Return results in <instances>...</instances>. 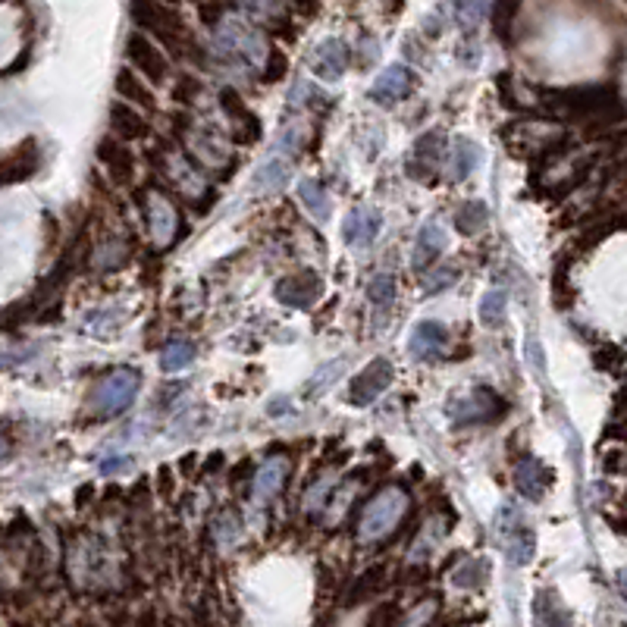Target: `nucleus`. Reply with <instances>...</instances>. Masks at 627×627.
Listing matches in <instances>:
<instances>
[{
    "label": "nucleus",
    "instance_id": "nucleus-1",
    "mask_svg": "<svg viewBox=\"0 0 627 627\" xmlns=\"http://www.w3.org/2000/svg\"><path fill=\"white\" fill-rule=\"evenodd\" d=\"M138 389H142V376H138L135 371L110 373L107 380L101 383L97 395H95L97 414H101V418H116V414H123L125 408L135 401Z\"/></svg>",
    "mask_w": 627,
    "mask_h": 627
},
{
    "label": "nucleus",
    "instance_id": "nucleus-2",
    "mask_svg": "<svg viewBox=\"0 0 627 627\" xmlns=\"http://www.w3.org/2000/svg\"><path fill=\"white\" fill-rule=\"evenodd\" d=\"M389 383H392V364H389L386 358H373L371 364L352 380V386H348V401L358 408L371 405L376 395L386 392Z\"/></svg>",
    "mask_w": 627,
    "mask_h": 627
},
{
    "label": "nucleus",
    "instance_id": "nucleus-3",
    "mask_svg": "<svg viewBox=\"0 0 627 627\" xmlns=\"http://www.w3.org/2000/svg\"><path fill=\"white\" fill-rule=\"evenodd\" d=\"M401 508H405V499H401L399 490H383L364 512V521H361V537L371 539V537H380L386 533L389 527L399 521Z\"/></svg>",
    "mask_w": 627,
    "mask_h": 627
},
{
    "label": "nucleus",
    "instance_id": "nucleus-4",
    "mask_svg": "<svg viewBox=\"0 0 627 627\" xmlns=\"http://www.w3.org/2000/svg\"><path fill=\"white\" fill-rule=\"evenodd\" d=\"M125 54H129V60L135 69H142L144 76H151V82H163V78H167V72H170L167 57H163V51L157 48V44H151L142 32H132L129 35V41H125Z\"/></svg>",
    "mask_w": 627,
    "mask_h": 627
},
{
    "label": "nucleus",
    "instance_id": "nucleus-5",
    "mask_svg": "<svg viewBox=\"0 0 627 627\" xmlns=\"http://www.w3.org/2000/svg\"><path fill=\"white\" fill-rule=\"evenodd\" d=\"M411 88H414V72L401 63H392L376 76V82L371 85V97L376 104H383V107H392Z\"/></svg>",
    "mask_w": 627,
    "mask_h": 627
},
{
    "label": "nucleus",
    "instance_id": "nucleus-6",
    "mask_svg": "<svg viewBox=\"0 0 627 627\" xmlns=\"http://www.w3.org/2000/svg\"><path fill=\"white\" fill-rule=\"evenodd\" d=\"M320 295V276L314 270H301V273H292L276 286V299L289 308H311Z\"/></svg>",
    "mask_w": 627,
    "mask_h": 627
},
{
    "label": "nucleus",
    "instance_id": "nucleus-7",
    "mask_svg": "<svg viewBox=\"0 0 627 627\" xmlns=\"http://www.w3.org/2000/svg\"><path fill=\"white\" fill-rule=\"evenodd\" d=\"M499 537L502 543H505V556L512 565H527L533 558V530L530 524H524V521L514 514V524H505V521H499Z\"/></svg>",
    "mask_w": 627,
    "mask_h": 627
},
{
    "label": "nucleus",
    "instance_id": "nucleus-8",
    "mask_svg": "<svg viewBox=\"0 0 627 627\" xmlns=\"http://www.w3.org/2000/svg\"><path fill=\"white\" fill-rule=\"evenodd\" d=\"M446 342H448L446 327L437 320H424L414 327L411 339H408V352L418 361H427V358H437L442 348H446Z\"/></svg>",
    "mask_w": 627,
    "mask_h": 627
},
{
    "label": "nucleus",
    "instance_id": "nucleus-9",
    "mask_svg": "<svg viewBox=\"0 0 627 627\" xmlns=\"http://www.w3.org/2000/svg\"><path fill=\"white\" fill-rule=\"evenodd\" d=\"M38 163H41V151H38L35 138H29L16 151H10V157L4 161V186H13V182H23L29 176H35Z\"/></svg>",
    "mask_w": 627,
    "mask_h": 627
},
{
    "label": "nucleus",
    "instance_id": "nucleus-10",
    "mask_svg": "<svg viewBox=\"0 0 627 627\" xmlns=\"http://www.w3.org/2000/svg\"><path fill=\"white\" fill-rule=\"evenodd\" d=\"M442 248H446V233H442L439 223H424L418 233V239H414V254H411V267L414 270H430L433 263H437V257L442 254Z\"/></svg>",
    "mask_w": 627,
    "mask_h": 627
},
{
    "label": "nucleus",
    "instance_id": "nucleus-11",
    "mask_svg": "<svg viewBox=\"0 0 627 627\" xmlns=\"http://www.w3.org/2000/svg\"><path fill=\"white\" fill-rule=\"evenodd\" d=\"M311 66L320 78H339L348 66L346 41H339V38H327V41H320L314 51V57H311Z\"/></svg>",
    "mask_w": 627,
    "mask_h": 627
},
{
    "label": "nucleus",
    "instance_id": "nucleus-12",
    "mask_svg": "<svg viewBox=\"0 0 627 627\" xmlns=\"http://www.w3.org/2000/svg\"><path fill=\"white\" fill-rule=\"evenodd\" d=\"M380 214L371 207H355L352 214L346 217V226H342V235H346L348 245L355 248H364L371 245V242L376 239V233H380Z\"/></svg>",
    "mask_w": 627,
    "mask_h": 627
},
{
    "label": "nucleus",
    "instance_id": "nucleus-13",
    "mask_svg": "<svg viewBox=\"0 0 627 627\" xmlns=\"http://www.w3.org/2000/svg\"><path fill=\"white\" fill-rule=\"evenodd\" d=\"M552 471L549 467H543L537 458H527L518 465V474H514V484H518V493L527 499H543L546 490L552 486Z\"/></svg>",
    "mask_w": 627,
    "mask_h": 627
},
{
    "label": "nucleus",
    "instance_id": "nucleus-14",
    "mask_svg": "<svg viewBox=\"0 0 627 627\" xmlns=\"http://www.w3.org/2000/svg\"><path fill=\"white\" fill-rule=\"evenodd\" d=\"M97 161L107 167L114 182L132 180V154L125 151V144L116 142V138H101V142H97Z\"/></svg>",
    "mask_w": 627,
    "mask_h": 627
},
{
    "label": "nucleus",
    "instance_id": "nucleus-15",
    "mask_svg": "<svg viewBox=\"0 0 627 627\" xmlns=\"http://www.w3.org/2000/svg\"><path fill=\"white\" fill-rule=\"evenodd\" d=\"M110 125H114V132L116 135H123L125 142L148 138V120H144L135 107H129L125 101H116L114 107H110Z\"/></svg>",
    "mask_w": 627,
    "mask_h": 627
},
{
    "label": "nucleus",
    "instance_id": "nucleus-16",
    "mask_svg": "<svg viewBox=\"0 0 627 627\" xmlns=\"http://www.w3.org/2000/svg\"><path fill=\"white\" fill-rule=\"evenodd\" d=\"M386 586V565H371L367 571H361L358 577H355V584H352V590H348V596H346V603L342 605H348V609H355V605H361V603H367V599H373L376 593Z\"/></svg>",
    "mask_w": 627,
    "mask_h": 627
},
{
    "label": "nucleus",
    "instance_id": "nucleus-17",
    "mask_svg": "<svg viewBox=\"0 0 627 627\" xmlns=\"http://www.w3.org/2000/svg\"><path fill=\"white\" fill-rule=\"evenodd\" d=\"M220 107L226 110V116H233L235 123L245 125V142H254V138L261 135V120H257V116L245 107V101H242L235 88H223L220 91Z\"/></svg>",
    "mask_w": 627,
    "mask_h": 627
},
{
    "label": "nucleus",
    "instance_id": "nucleus-18",
    "mask_svg": "<svg viewBox=\"0 0 627 627\" xmlns=\"http://www.w3.org/2000/svg\"><path fill=\"white\" fill-rule=\"evenodd\" d=\"M480 163V148L471 142V138L458 135L452 142V180H467V176L477 170Z\"/></svg>",
    "mask_w": 627,
    "mask_h": 627
},
{
    "label": "nucleus",
    "instance_id": "nucleus-19",
    "mask_svg": "<svg viewBox=\"0 0 627 627\" xmlns=\"http://www.w3.org/2000/svg\"><path fill=\"white\" fill-rule=\"evenodd\" d=\"M490 220V207L484 201H465L458 210H455V226H458L461 235H474L486 226Z\"/></svg>",
    "mask_w": 627,
    "mask_h": 627
},
{
    "label": "nucleus",
    "instance_id": "nucleus-20",
    "mask_svg": "<svg viewBox=\"0 0 627 627\" xmlns=\"http://www.w3.org/2000/svg\"><path fill=\"white\" fill-rule=\"evenodd\" d=\"M116 91H120V97H125V101L138 104V107L154 110V95H151V88L135 76V72L123 69L120 76H116Z\"/></svg>",
    "mask_w": 627,
    "mask_h": 627
},
{
    "label": "nucleus",
    "instance_id": "nucleus-21",
    "mask_svg": "<svg viewBox=\"0 0 627 627\" xmlns=\"http://www.w3.org/2000/svg\"><path fill=\"white\" fill-rule=\"evenodd\" d=\"M195 358H198L195 342L176 339V342H170V346L161 352V367H163L167 373H176V371H186V367H189Z\"/></svg>",
    "mask_w": 627,
    "mask_h": 627
},
{
    "label": "nucleus",
    "instance_id": "nucleus-22",
    "mask_svg": "<svg viewBox=\"0 0 627 627\" xmlns=\"http://www.w3.org/2000/svg\"><path fill=\"white\" fill-rule=\"evenodd\" d=\"M533 618H537V627H567V612L558 605V599L552 593H539L537 605H533Z\"/></svg>",
    "mask_w": 627,
    "mask_h": 627
},
{
    "label": "nucleus",
    "instance_id": "nucleus-23",
    "mask_svg": "<svg viewBox=\"0 0 627 627\" xmlns=\"http://www.w3.org/2000/svg\"><path fill=\"white\" fill-rule=\"evenodd\" d=\"M299 198H301V204H305V207L317 217V220H327V217H329L327 189H323L317 180H301L299 182Z\"/></svg>",
    "mask_w": 627,
    "mask_h": 627
},
{
    "label": "nucleus",
    "instance_id": "nucleus-24",
    "mask_svg": "<svg viewBox=\"0 0 627 627\" xmlns=\"http://www.w3.org/2000/svg\"><path fill=\"white\" fill-rule=\"evenodd\" d=\"M148 220H151V226H154V233L157 235H163V233H170V229L176 226V210H173V204L167 201L163 195H151L148 198Z\"/></svg>",
    "mask_w": 627,
    "mask_h": 627
},
{
    "label": "nucleus",
    "instance_id": "nucleus-25",
    "mask_svg": "<svg viewBox=\"0 0 627 627\" xmlns=\"http://www.w3.org/2000/svg\"><path fill=\"white\" fill-rule=\"evenodd\" d=\"M282 480H286V461H270V465L254 477V496L257 499L273 496L282 486Z\"/></svg>",
    "mask_w": 627,
    "mask_h": 627
},
{
    "label": "nucleus",
    "instance_id": "nucleus-26",
    "mask_svg": "<svg viewBox=\"0 0 627 627\" xmlns=\"http://www.w3.org/2000/svg\"><path fill=\"white\" fill-rule=\"evenodd\" d=\"M505 292L502 289H490L480 301V323L490 329H499L502 320H505Z\"/></svg>",
    "mask_w": 627,
    "mask_h": 627
},
{
    "label": "nucleus",
    "instance_id": "nucleus-27",
    "mask_svg": "<svg viewBox=\"0 0 627 627\" xmlns=\"http://www.w3.org/2000/svg\"><path fill=\"white\" fill-rule=\"evenodd\" d=\"M442 151H446V135L442 132H427L414 144V163H420V167L427 163L430 167V163H437L442 157Z\"/></svg>",
    "mask_w": 627,
    "mask_h": 627
},
{
    "label": "nucleus",
    "instance_id": "nucleus-28",
    "mask_svg": "<svg viewBox=\"0 0 627 627\" xmlns=\"http://www.w3.org/2000/svg\"><path fill=\"white\" fill-rule=\"evenodd\" d=\"M286 176H289V161H286V157H273V161H267L261 170H257L254 189L257 191H261V189H280L282 182H286Z\"/></svg>",
    "mask_w": 627,
    "mask_h": 627
},
{
    "label": "nucleus",
    "instance_id": "nucleus-29",
    "mask_svg": "<svg viewBox=\"0 0 627 627\" xmlns=\"http://www.w3.org/2000/svg\"><path fill=\"white\" fill-rule=\"evenodd\" d=\"M367 295H371L373 305H392L395 301V280L392 276H376V280L371 282V289H367Z\"/></svg>",
    "mask_w": 627,
    "mask_h": 627
},
{
    "label": "nucleus",
    "instance_id": "nucleus-30",
    "mask_svg": "<svg viewBox=\"0 0 627 627\" xmlns=\"http://www.w3.org/2000/svg\"><path fill=\"white\" fill-rule=\"evenodd\" d=\"M518 13H521L518 4H499V6H493V23H496V35L499 38H505V41H508V35H512V19L518 16Z\"/></svg>",
    "mask_w": 627,
    "mask_h": 627
},
{
    "label": "nucleus",
    "instance_id": "nucleus-31",
    "mask_svg": "<svg viewBox=\"0 0 627 627\" xmlns=\"http://www.w3.org/2000/svg\"><path fill=\"white\" fill-rule=\"evenodd\" d=\"M399 615L401 609L395 603H380L371 612V618H367V627H395L399 624Z\"/></svg>",
    "mask_w": 627,
    "mask_h": 627
},
{
    "label": "nucleus",
    "instance_id": "nucleus-32",
    "mask_svg": "<svg viewBox=\"0 0 627 627\" xmlns=\"http://www.w3.org/2000/svg\"><path fill=\"white\" fill-rule=\"evenodd\" d=\"M125 261V248L120 245V242H107L101 251H97V267L101 270H116L120 263Z\"/></svg>",
    "mask_w": 627,
    "mask_h": 627
},
{
    "label": "nucleus",
    "instance_id": "nucleus-33",
    "mask_svg": "<svg viewBox=\"0 0 627 627\" xmlns=\"http://www.w3.org/2000/svg\"><path fill=\"white\" fill-rule=\"evenodd\" d=\"M198 95H201V82H198L195 76H180V78H176L173 101H180V104H191Z\"/></svg>",
    "mask_w": 627,
    "mask_h": 627
},
{
    "label": "nucleus",
    "instance_id": "nucleus-34",
    "mask_svg": "<svg viewBox=\"0 0 627 627\" xmlns=\"http://www.w3.org/2000/svg\"><path fill=\"white\" fill-rule=\"evenodd\" d=\"M455 280H458V270H452V267H442L439 273L427 276V280H424V289H427V295H437V292H442V289H448V286H452Z\"/></svg>",
    "mask_w": 627,
    "mask_h": 627
},
{
    "label": "nucleus",
    "instance_id": "nucleus-35",
    "mask_svg": "<svg viewBox=\"0 0 627 627\" xmlns=\"http://www.w3.org/2000/svg\"><path fill=\"white\" fill-rule=\"evenodd\" d=\"M286 69H289L286 54H282V51H270L267 69H263V78H267V82H280V78L286 76Z\"/></svg>",
    "mask_w": 627,
    "mask_h": 627
},
{
    "label": "nucleus",
    "instance_id": "nucleus-36",
    "mask_svg": "<svg viewBox=\"0 0 627 627\" xmlns=\"http://www.w3.org/2000/svg\"><path fill=\"white\" fill-rule=\"evenodd\" d=\"M496 85H499V95H502V104H505V107H508V110H521L518 97H514V88H512V72H499Z\"/></svg>",
    "mask_w": 627,
    "mask_h": 627
},
{
    "label": "nucleus",
    "instance_id": "nucleus-37",
    "mask_svg": "<svg viewBox=\"0 0 627 627\" xmlns=\"http://www.w3.org/2000/svg\"><path fill=\"white\" fill-rule=\"evenodd\" d=\"M223 13H226V6H223V4H201V6H198V16H201V23L210 25V29L220 23Z\"/></svg>",
    "mask_w": 627,
    "mask_h": 627
},
{
    "label": "nucleus",
    "instance_id": "nucleus-38",
    "mask_svg": "<svg viewBox=\"0 0 627 627\" xmlns=\"http://www.w3.org/2000/svg\"><path fill=\"white\" fill-rule=\"evenodd\" d=\"M195 627H220V624H217V618H214V609H210V599H201V605H198Z\"/></svg>",
    "mask_w": 627,
    "mask_h": 627
},
{
    "label": "nucleus",
    "instance_id": "nucleus-39",
    "mask_svg": "<svg viewBox=\"0 0 627 627\" xmlns=\"http://www.w3.org/2000/svg\"><path fill=\"white\" fill-rule=\"evenodd\" d=\"M480 10H484V6L480 4H467V6H455V13H458L461 16V25H465L467 32L474 29V19H480Z\"/></svg>",
    "mask_w": 627,
    "mask_h": 627
},
{
    "label": "nucleus",
    "instance_id": "nucleus-40",
    "mask_svg": "<svg viewBox=\"0 0 627 627\" xmlns=\"http://www.w3.org/2000/svg\"><path fill=\"white\" fill-rule=\"evenodd\" d=\"M618 361H622V352H618V348H605V352L596 355V364L599 367H615Z\"/></svg>",
    "mask_w": 627,
    "mask_h": 627
},
{
    "label": "nucleus",
    "instance_id": "nucleus-41",
    "mask_svg": "<svg viewBox=\"0 0 627 627\" xmlns=\"http://www.w3.org/2000/svg\"><path fill=\"white\" fill-rule=\"evenodd\" d=\"M248 474H254V465H251V458H242L239 465L233 467V477H229V480H233V484H242Z\"/></svg>",
    "mask_w": 627,
    "mask_h": 627
},
{
    "label": "nucleus",
    "instance_id": "nucleus-42",
    "mask_svg": "<svg viewBox=\"0 0 627 627\" xmlns=\"http://www.w3.org/2000/svg\"><path fill=\"white\" fill-rule=\"evenodd\" d=\"M135 627H163V624H161V618H157L154 609H144V612H138Z\"/></svg>",
    "mask_w": 627,
    "mask_h": 627
},
{
    "label": "nucleus",
    "instance_id": "nucleus-43",
    "mask_svg": "<svg viewBox=\"0 0 627 627\" xmlns=\"http://www.w3.org/2000/svg\"><path fill=\"white\" fill-rule=\"evenodd\" d=\"M132 461L129 458H107V461H101V474H114V471H120V467H129Z\"/></svg>",
    "mask_w": 627,
    "mask_h": 627
},
{
    "label": "nucleus",
    "instance_id": "nucleus-44",
    "mask_svg": "<svg viewBox=\"0 0 627 627\" xmlns=\"http://www.w3.org/2000/svg\"><path fill=\"white\" fill-rule=\"evenodd\" d=\"M223 461H226V455H223V452H214L207 461H204V474H217V471L223 467Z\"/></svg>",
    "mask_w": 627,
    "mask_h": 627
},
{
    "label": "nucleus",
    "instance_id": "nucleus-45",
    "mask_svg": "<svg viewBox=\"0 0 627 627\" xmlns=\"http://www.w3.org/2000/svg\"><path fill=\"white\" fill-rule=\"evenodd\" d=\"M91 493H95V486H91V484H85V486H78V493H76V505H88V499H91Z\"/></svg>",
    "mask_w": 627,
    "mask_h": 627
},
{
    "label": "nucleus",
    "instance_id": "nucleus-46",
    "mask_svg": "<svg viewBox=\"0 0 627 627\" xmlns=\"http://www.w3.org/2000/svg\"><path fill=\"white\" fill-rule=\"evenodd\" d=\"M314 627H336V618H333V615H320V618L314 622Z\"/></svg>",
    "mask_w": 627,
    "mask_h": 627
},
{
    "label": "nucleus",
    "instance_id": "nucleus-47",
    "mask_svg": "<svg viewBox=\"0 0 627 627\" xmlns=\"http://www.w3.org/2000/svg\"><path fill=\"white\" fill-rule=\"evenodd\" d=\"M110 624H114V627H129V622H125V615H114V618H110Z\"/></svg>",
    "mask_w": 627,
    "mask_h": 627
},
{
    "label": "nucleus",
    "instance_id": "nucleus-48",
    "mask_svg": "<svg viewBox=\"0 0 627 627\" xmlns=\"http://www.w3.org/2000/svg\"><path fill=\"white\" fill-rule=\"evenodd\" d=\"M163 627H182V624L176 622V615H167V618H163Z\"/></svg>",
    "mask_w": 627,
    "mask_h": 627
},
{
    "label": "nucleus",
    "instance_id": "nucleus-49",
    "mask_svg": "<svg viewBox=\"0 0 627 627\" xmlns=\"http://www.w3.org/2000/svg\"><path fill=\"white\" fill-rule=\"evenodd\" d=\"M615 173H618V176H624V180H627V157H624V161L615 167Z\"/></svg>",
    "mask_w": 627,
    "mask_h": 627
},
{
    "label": "nucleus",
    "instance_id": "nucleus-50",
    "mask_svg": "<svg viewBox=\"0 0 627 627\" xmlns=\"http://www.w3.org/2000/svg\"><path fill=\"white\" fill-rule=\"evenodd\" d=\"M85 627H95V624H85Z\"/></svg>",
    "mask_w": 627,
    "mask_h": 627
}]
</instances>
